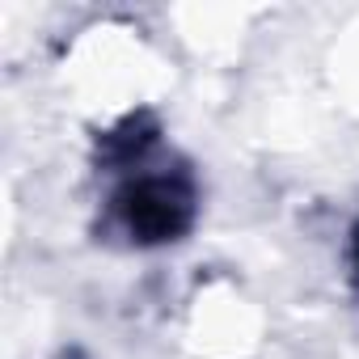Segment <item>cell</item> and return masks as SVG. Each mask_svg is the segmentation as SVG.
<instances>
[{
    "mask_svg": "<svg viewBox=\"0 0 359 359\" xmlns=\"http://www.w3.org/2000/svg\"><path fill=\"white\" fill-rule=\"evenodd\" d=\"M118 216L135 241H173L195 220V187L182 173L140 177L118 195Z\"/></svg>",
    "mask_w": 359,
    "mask_h": 359,
    "instance_id": "cell-1",
    "label": "cell"
}]
</instances>
